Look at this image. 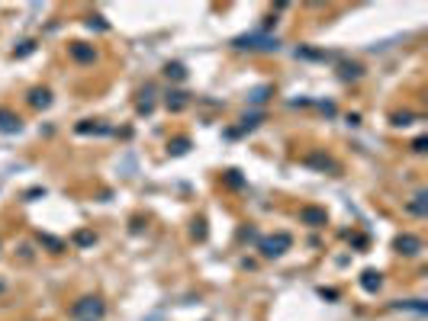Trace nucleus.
I'll list each match as a JSON object with an SVG mask.
<instances>
[{
    "label": "nucleus",
    "instance_id": "f3484780",
    "mask_svg": "<svg viewBox=\"0 0 428 321\" xmlns=\"http://www.w3.org/2000/svg\"><path fill=\"white\" fill-rule=\"evenodd\" d=\"M361 77V64H342V80H358Z\"/></svg>",
    "mask_w": 428,
    "mask_h": 321
},
{
    "label": "nucleus",
    "instance_id": "7ed1b4c3",
    "mask_svg": "<svg viewBox=\"0 0 428 321\" xmlns=\"http://www.w3.org/2000/svg\"><path fill=\"white\" fill-rule=\"evenodd\" d=\"M71 315H74L78 321H97V318L103 315V302H100L97 296H84L78 305L71 308Z\"/></svg>",
    "mask_w": 428,
    "mask_h": 321
},
{
    "label": "nucleus",
    "instance_id": "20e7f679",
    "mask_svg": "<svg viewBox=\"0 0 428 321\" xmlns=\"http://www.w3.org/2000/svg\"><path fill=\"white\" fill-rule=\"evenodd\" d=\"M300 222L312 225V228H322V225H328V212L319 209V206H303L300 209Z\"/></svg>",
    "mask_w": 428,
    "mask_h": 321
},
{
    "label": "nucleus",
    "instance_id": "c85d7f7f",
    "mask_svg": "<svg viewBox=\"0 0 428 321\" xmlns=\"http://www.w3.org/2000/svg\"><path fill=\"white\" fill-rule=\"evenodd\" d=\"M0 292H3V283H0Z\"/></svg>",
    "mask_w": 428,
    "mask_h": 321
},
{
    "label": "nucleus",
    "instance_id": "423d86ee",
    "mask_svg": "<svg viewBox=\"0 0 428 321\" xmlns=\"http://www.w3.org/2000/svg\"><path fill=\"white\" fill-rule=\"evenodd\" d=\"M20 116L10 113V109H0V132H7V135H13V132H20Z\"/></svg>",
    "mask_w": 428,
    "mask_h": 321
},
{
    "label": "nucleus",
    "instance_id": "9b49d317",
    "mask_svg": "<svg viewBox=\"0 0 428 321\" xmlns=\"http://www.w3.org/2000/svg\"><path fill=\"white\" fill-rule=\"evenodd\" d=\"M29 103H32V106H36V109H45L48 103H52V93H48L45 87H36V90L29 93Z\"/></svg>",
    "mask_w": 428,
    "mask_h": 321
},
{
    "label": "nucleus",
    "instance_id": "4be33fe9",
    "mask_svg": "<svg viewBox=\"0 0 428 321\" xmlns=\"http://www.w3.org/2000/svg\"><path fill=\"white\" fill-rule=\"evenodd\" d=\"M87 26H90V29H97V32H107V23H103L100 16H90V20H87Z\"/></svg>",
    "mask_w": 428,
    "mask_h": 321
},
{
    "label": "nucleus",
    "instance_id": "4468645a",
    "mask_svg": "<svg viewBox=\"0 0 428 321\" xmlns=\"http://www.w3.org/2000/svg\"><path fill=\"white\" fill-rule=\"evenodd\" d=\"M164 74L171 77V80H184V77H187V71H184V64L171 61V64H164Z\"/></svg>",
    "mask_w": 428,
    "mask_h": 321
},
{
    "label": "nucleus",
    "instance_id": "dca6fc26",
    "mask_svg": "<svg viewBox=\"0 0 428 321\" xmlns=\"http://www.w3.org/2000/svg\"><path fill=\"white\" fill-rule=\"evenodd\" d=\"M396 308H412V312H419V315H425V312H428V305L422 302V299H409V302H396Z\"/></svg>",
    "mask_w": 428,
    "mask_h": 321
},
{
    "label": "nucleus",
    "instance_id": "a878e982",
    "mask_svg": "<svg viewBox=\"0 0 428 321\" xmlns=\"http://www.w3.org/2000/svg\"><path fill=\"white\" fill-rule=\"evenodd\" d=\"M226 180H229V186H241V177H238V170H229V174H226Z\"/></svg>",
    "mask_w": 428,
    "mask_h": 321
},
{
    "label": "nucleus",
    "instance_id": "aec40b11",
    "mask_svg": "<svg viewBox=\"0 0 428 321\" xmlns=\"http://www.w3.org/2000/svg\"><path fill=\"white\" fill-rule=\"evenodd\" d=\"M267 93H271V87H257V90H251V93H248V100H251V103H264Z\"/></svg>",
    "mask_w": 428,
    "mask_h": 321
},
{
    "label": "nucleus",
    "instance_id": "f03ea898",
    "mask_svg": "<svg viewBox=\"0 0 428 321\" xmlns=\"http://www.w3.org/2000/svg\"><path fill=\"white\" fill-rule=\"evenodd\" d=\"M290 244H293V238H290L287 231H277V235L261 238V254H264V257H280V254L290 251Z\"/></svg>",
    "mask_w": 428,
    "mask_h": 321
},
{
    "label": "nucleus",
    "instance_id": "1a4fd4ad",
    "mask_svg": "<svg viewBox=\"0 0 428 321\" xmlns=\"http://www.w3.org/2000/svg\"><path fill=\"white\" fill-rule=\"evenodd\" d=\"M361 286H364L367 292H377L383 286V276L377 273V270H364V273H361Z\"/></svg>",
    "mask_w": 428,
    "mask_h": 321
},
{
    "label": "nucleus",
    "instance_id": "2eb2a0df",
    "mask_svg": "<svg viewBox=\"0 0 428 321\" xmlns=\"http://www.w3.org/2000/svg\"><path fill=\"white\" fill-rule=\"evenodd\" d=\"M39 244L52 247L55 254H62V251H64V241H58V238H52V235H39Z\"/></svg>",
    "mask_w": 428,
    "mask_h": 321
},
{
    "label": "nucleus",
    "instance_id": "ddd939ff",
    "mask_svg": "<svg viewBox=\"0 0 428 321\" xmlns=\"http://www.w3.org/2000/svg\"><path fill=\"white\" fill-rule=\"evenodd\" d=\"M78 132L81 135H90V132H94V135H107V125H100V122H90V119H87V122H78Z\"/></svg>",
    "mask_w": 428,
    "mask_h": 321
},
{
    "label": "nucleus",
    "instance_id": "6ab92c4d",
    "mask_svg": "<svg viewBox=\"0 0 428 321\" xmlns=\"http://www.w3.org/2000/svg\"><path fill=\"white\" fill-rule=\"evenodd\" d=\"M168 148H171V154H187L190 141H187V138H174V141H171V145H168Z\"/></svg>",
    "mask_w": 428,
    "mask_h": 321
},
{
    "label": "nucleus",
    "instance_id": "5701e85b",
    "mask_svg": "<svg viewBox=\"0 0 428 321\" xmlns=\"http://www.w3.org/2000/svg\"><path fill=\"white\" fill-rule=\"evenodd\" d=\"M412 119H415L412 113H396V116H393V122H396V125H409Z\"/></svg>",
    "mask_w": 428,
    "mask_h": 321
},
{
    "label": "nucleus",
    "instance_id": "f257e3e1",
    "mask_svg": "<svg viewBox=\"0 0 428 321\" xmlns=\"http://www.w3.org/2000/svg\"><path fill=\"white\" fill-rule=\"evenodd\" d=\"M232 45L235 48H251V52H277L280 42H277V36H267V32H245V36L235 39Z\"/></svg>",
    "mask_w": 428,
    "mask_h": 321
},
{
    "label": "nucleus",
    "instance_id": "6e6552de",
    "mask_svg": "<svg viewBox=\"0 0 428 321\" xmlns=\"http://www.w3.org/2000/svg\"><path fill=\"white\" fill-rule=\"evenodd\" d=\"M406 209H409L412 215H419V219H422V215H428V193H425V190H422V193H415V196H412V202H409Z\"/></svg>",
    "mask_w": 428,
    "mask_h": 321
},
{
    "label": "nucleus",
    "instance_id": "393cba45",
    "mask_svg": "<svg viewBox=\"0 0 428 321\" xmlns=\"http://www.w3.org/2000/svg\"><path fill=\"white\" fill-rule=\"evenodd\" d=\"M425 148H428V138H425V135H422V138H415V141H412V151H415V154H422Z\"/></svg>",
    "mask_w": 428,
    "mask_h": 321
},
{
    "label": "nucleus",
    "instance_id": "39448f33",
    "mask_svg": "<svg viewBox=\"0 0 428 321\" xmlns=\"http://www.w3.org/2000/svg\"><path fill=\"white\" fill-rule=\"evenodd\" d=\"M396 251L406 254V257H412V254L422 251V241H419L415 235H399V238H396Z\"/></svg>",
    "mask_w": 428,
    "mask_h": 321
},
{
    "label": "nucleus",
    "instance_id": "bb28decb",
    "mask_svg": "<svg viewBox=\"0 0 428 321\" xmlns=\"http://www.w3.org/2000/svg\"><path fill=\"white\" fill-rule=\"evenodd\" d=\"M193 238H196V241H203V238H206V225H203V222L193 225Z\"/></svg>",
    "mask_w": 428,
    "mask_h": 321
},
{
    "label": "nucleus",
    "instance_id": "a211bd4d",
    "mask_svg": "<svg viewBox=\"0 0 428 321\" xmlns=\"http://www.w3.org/2000/svg\"><path fill=\"white\" fill-rule=\"evenodd\" d=\"M94 241H97V238L90 235V231H78V235H74V244H78V247H90Z\"/></svg>",
    "mask_w": 428,
    "mask_h": 321
},
{
    "label": "nucleus",
    "instance_id": "b1692460",
    "mask_svg": "<svg viewBox=\"0 0 428 321\" xmlns=\"http://www.w3.org/2000/svg\"><path fill=\"white\" fill-rule=\"evenodd\" d=\"M32 48H36V42H23V45L16 48V52H13V55H16V58H26V55H29V52H32Z\"/></svg>",
    "mask_w": 428,
    "mask_h": 321
},
{
    "label": "nucleus",
    "instance_id": "0eeeda50",
    "mask_svg": "<svg viewBox=\"0 0 428 321\" xmlns=\"http://www.w3.org/2000/svg\"><path fill=\"white\" fill-rule=\"evenodd\" d=\"M71 58H74V61H81V64H90V61H94V45L74 42V45H71Z\"/></svg>",
    "mask_w": 428,
    "mask_h": 321
},
{
    "label": "nucleus",
    "instance_id": "cd10ccee",
    "mask_svg": "<svg viewBox=\"0 0 428 321\" xmlns=\"http://www.w3.org/2000/svg\"><path fill=\"white\" fill-rule=\"evenodd\" d=\"M319 296L328 299V302H335V299H338V289H319Z\"/></svg>",
    "mask_w": 428,
    "mask_h": 321
},
{
    "label": "nucleus",
    "instance_id": "412c9836",
    "mask_svg": "<svg viewBox=\"0 0 428 321\" xmlns=\"http://www.w3.org/2000/svg\"><path fill=\"white\" fill-rule=\"evenodd\" d=\"M261 119H264L261 113H251V116H245V119H241V129H245V132H248V129H255V125L261 122Z\"/></svg>",
    "mask_w": 428,
    "mask_h": 321
},
{
    "label": "nucleus",
    "instance_id": "9d476101",
    "mask_svg": "<svg viewBox=\"0 0 428 321\" xmlns=\"http://www.w3.org/2000/svg\"><path fill=\"white\" fill-rule=\"evenodd\" d=\"M187 103H190V97L184 90H171V93H168V109H171V113H180Z\"/></svg>",
    "mask_w": 428,
    "mask_h": 321
},
{
    "label": "nucleus",
    "instance_id": "f8f14e48",
    "mask_svg": "<svg viewBox=\"0 0 428 321\" xmlns=\"http://www.w3.org/2000/svg\"><path fill=\"white\" fill-rule=\"evenodd\" d=\"M309 164H312V167H319V170H328V174L338 170V164H335L332 158H325V154H309Z\"/></svg>",
    "mask_w": 428,
    "mask_h": 321
}]
</instances>
